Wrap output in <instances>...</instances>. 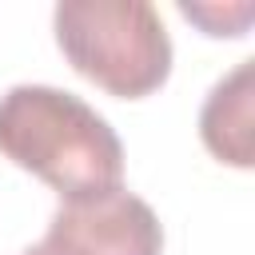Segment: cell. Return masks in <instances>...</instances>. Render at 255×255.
I'll use <instances>...</instances> for the list:
<instances>
[{"instance_id":"cell-1","label":"cell","mask_w":255,"mask_h":255,"mask_svg":"<svg viewBox=\"0 0 255 255\" xmlns=\"http://www.w3.org/2000/svg\"><path fill=\"white\" fill-rule=\"evenodd\" d=\"M0 155L44 179L64 203L124 183L116 128L76 92L16 84L0 96Z\"/></svg>"},{"instance_id":"cell-2","label":"cell","mask_w":255,"mask_h":255,"mask_svg":"<svg viewBox=\"0 0 255 255\" xmlns=\"http://www.w3.org/2000/svg\"><path fill=\"white\" fill-rule=\"evenodd\" d=\"M52 32L64 60L116 100H143L171 76V36L147 0H60Z\"/></svg>"},{"instance_id":"cell-3","label":"cell","mask_w":255,"mask_h":255,"mask_svg":"<svg viewBox=\"0 0 255 255\" xmlns=\"http://www.w3.org/2000/svg\"><path fill=\"white\" fill-rule=\"evenodd\" d=\"M44 243L64 255H163V223L124 183L88 199L60 203L48 219Z\"/></svg>"},{"instance_id":"cell-4","label":"cell","mask_w":255,"mask_h":255,"mask_svg":"<svg viewBox=\"0 0 255 255\" xmlns=\"http://www.w3.org/2000/svg\"><path fill=\"white\" fill-rule=\"evenodd\" d=\"M255 60H239L223 80L211 84L199 108V139L203 147L231 167L255 163Z\"/></svg>"},{"instance_id":"cell-5","label":"cell","mask_w":255,"mask_h":255,"mask_svg":"<svg viewBox=\"0 0 255 255\" xmlns=\"http://www.w3.org/2000/svg\"><path fill=\"white\" fill-rule=\"evenodd\" d=\"M251 4H235L231 12L227 8H215V4H179V12L187 16V20H195L207 36H243V28H235L227 16H239V12H247Z\"/></svg>"},{"instance_id":"cell-6","label":"cell","mask_w":255,"mask_h":255,"mask_svg":"<svg viewBox=\"0 0 255 255\" xmlns=\"http://www.w3.org/2000/svg\"><path fill=\"white\" fill-rule=\"evenodd\" d=\"M20 255H64V251H60V247H52V243H44V239H40V243H32V247H24V251H20Z\"/></svg>"}]
</instances>
